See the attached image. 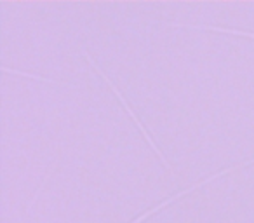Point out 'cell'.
Returning a JSON list of instances; mask_svg holds the SVG:
<instances>
[{"label":"cell","mask_w":254,"mask_h":223,"mask_svg":"<svg viewBox=\"0 0 254 223\" xmlns=\"http://www.w3.org/2000/svg\"><path fill=\"white\" fill-rule=\"evenodd\" d=\"M251 164H254V159H249V160H246V162H242V164H239V166H233V167H226V169H223V171H219V173H216V174H212V176H209V178H205V180H200L198 183H195L193 187H190V188H185V190H181V192H178V194H174V195H171L169 199H166V201H162L160 204H157V206H153L152 209H148V211L145 213V215H141V216H138V218L134 220L132 223H141L143 220H146L148 216H152L153 213H157L159 209H162V208H166V206H169L171 202H174L176 199H180V197H183V195H187V194H190V192H193L195 188H198V187H202V185H205L207 181H212V180H216V178H219V176H223V174H228V173H232V171H235V169H242V167H246V166H251Z\"/></svg>","instance_id":"1"},{"label":"cell","mask_w":254,"mask_h":223,"mask_svg":"<svg viewBox=\"0 0 254 223\" xmlns=\"http://www.w3.org/2000/svg\"><path fill=\"white\" fill-rule=\"evenodd\" d=\"M84 56H85V60H87V61H89V63H91V65H92V67H94V70H96V72H98V74H99V75H101V77H103V78H105V80H106V82H108V85H110V87H112V91H113V92H115V94H117V98H119V99H120V103H122V105H124V108H126V112H129V115H131V117H132V119H134V121H136V124H138L139 131H141V133H143V136H145V140H146V142H148V145H150V147H152V149H153V150H155V153H157V155H159V157H160V160H162V162H164V166H166V167H167V169H169V171H171V174H174L173 167H171V166H169V162H167V160H166V159H164L162 152H160V150H159V149H157V145H155V143H153V140H152V138H150V136H148V133H146V131H145V128H143V126H141V122H139V119H138V117H136V114H134V112H132V110H131V106L127 105V103H126V99H124V98H122V94H120V92H119V89H117V87H115V85H113V84H112V80H110V78H108V77H106V75H105V74H103V70H101V68H99V67H98V65H96V61H94V60H92V58H91V56H89V54H87V53H84Z\"/></svg>","instance_id":"2"},{"label":"cell","mask_w":254,"mask_h":223,"mask_svg":"<svg viewBox=\"0 0 254 223\" xmlns=\"http://www.w3.org/2000/svg\"><path fill=\"white\" fill-rule=\"evenodd\" d=\"M4 72H11V74H16V75H23V77H28V78H35V80L49 82V84H60V82L53 80V78H47V77H40V75H33V74H26V72H21V70H11V68H4Z\"/></svg>","instance_id":"3"}]
</instances>
